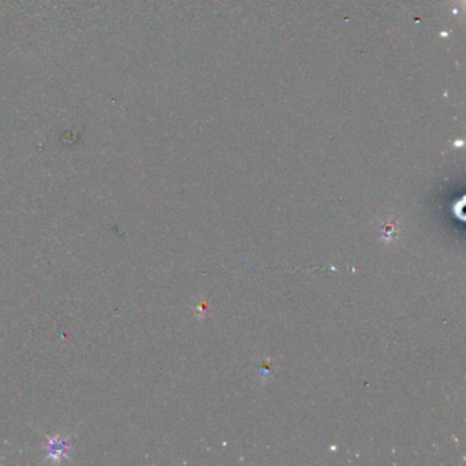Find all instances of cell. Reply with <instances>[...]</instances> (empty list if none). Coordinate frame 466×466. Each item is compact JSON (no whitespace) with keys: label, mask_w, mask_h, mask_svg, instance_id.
<instances>
[{"label":"cell","mask_w":466,"mask_h":466,"mask_svg":"<svg viewBox=\"0 0 466 466\" xmlns=\"http://www.w3.org/2000/svg\"><path fill=\"white\" fill-rule=\"evenodd\" d=\"M66 451H69V445H66L65 440H62L61 438H55V439H52L49 442V457H53L55 459H57V458L65 457Z\"/></svg>","instance_id":"cell-1"},{"label":"cell","mask_w":466,"mask_h":466,"mask_svg":"<svg viewBox=\"0 0 466 466\" xmlns=\"http://www.w3.org/2000/svg\"><path fill=\"white\" fill-rule=\"evenodd\" d=\"M383 236L386 237V238H392V237L397 236V226H394L392 223H390L387 226H384Z\"/></svg>","instance_id":"cell-2"}]
</instances>
